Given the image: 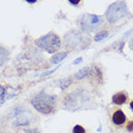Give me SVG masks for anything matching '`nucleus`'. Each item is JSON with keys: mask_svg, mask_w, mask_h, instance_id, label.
<instances>
[{"mask_svg": "<svg viewBox=\"0 0 133 133\" xmlns=\"http://www.w3.org/2000/svg\"><path fill=\"white\" fill-rule=\"evenodd\" d=\"M9 56L10 54L8 52V50L0 46V66H2L9 60Z\"/></svg>", "mask_w": 133, "mask_h": 133, "instance_id": "6e6552de", "label": "nucleus"}, {"mask_svg": "<svg viewBox=\"0 0 133 133\" xmlns=\"http://www.w3.org/2000/svg\"><path fill=\"white\" fill-rule=\"evenodd\" d=\"M4 97H0V105H1V104H3L4 103Z\"/></svg>", "mask_w": 133, "mask_h": 133, "instance_id": "aec40b11", "label": "nucleus"}, {"mask_svg": "<svg viewBox=\"0 0 133 133\" xmlns=\"http://www.w3.org/2000/svg\"><path fill=\"white\" fill-rule=\"evenodd\" d=\"M5 94H6V89L2 85H0V97H4Z\"/></svg>", "mask_w": 133, "mask_h": 133, "instance_id": "2eb2a0df", "label": "nucleus"}, {"mask_svg": "<svg viewBox=\"0 0 133 133\" xmlns=\"http://www.w3.org/2000/svg\"><path fill=\"white\" fill-rule=\"evenodd\" d=\"M88 73H89V67H85V68H83L82 70L79 71L75 77L77 78L78 80H81V79H83L84 77H85Z\"/></svg>", "mask_w": 133, "mask_h": 133, "instance_id": "9d476101", "label": "nucleus"}, {"mask_svg": "<svg viewBox=\"0 0 133 133\" xmlns=\"http://www.w3.org/2000/svg\"><path fill=\"white\" fill-rule=\"evenodd\" d=\"M67 54L66 52H61V54H57V55H55V56H52V58H51V62L54 63V64H56V63L60 62L62 59H64L66 57Z\"/></svg>", "mask_w": 133, "mask_h": 133, "instance_id": "1a4fd4ad", "label": "nucleus"}, {"mask_svg": "<svg viewBox=\"0 0 133 133\" xmlns=\"http://www.w3.org/2000/svg\"><path fill=\"white\" fill-rule=\"evenodd\" d=\"M112 101L117 106L123 105L128 102V94L125 91H119V92L115 93L112 97Z\"/></svg>", "mask_w": 133, "mask_h": 133, "instance_id": "0eeeda50", "label": "nucleus"}, {"mask_svg": "<svg viewBox=\"0 0 133 133\" xmlns=\"http://www.w3.org/2000/svg\"><path fill=\"white\" fill-rule=\"evenodd\" d=\"M100 22H102V19H100L96 15H85L82 18L81 25L83 29L91 31L92 29H95L99 25Z\"/></svg>", "mask_w": 133, "mask_h": 133, "instance_id": "20e7f679", "label": "nucleus"}, {"mask_svg": "<svg viewBox=\"0 0 133 133\" xmlns=\"http://www.w3.org/2000/svg\"><path fill=\"white\" fill-rule=\"evenodd\" d=\"M127 14V7L124 2L118 1L115 2L108 8L107 11V18L110 22H115L116 21H118L122 17Z\"/></svg>", "mask_w": 133, "mask_h": 133, "instance_id": "7ed1b4c3", "label": "nucleus"}, {"mask_svg": "<svg viewBox=\"0 0 133 133\" xmlns=\"http://www.w3.org/2000/svg\"><path fill=\"white\" fill-rule=\"evenodd\" d=\"M30 104L37 112L43 115H50L55 111L56 105V96L50 95L48 93L39 92L32 97Z\"/></svg>", "mask_w": 133, "mask_h": 133, "instance_id": "f257e3e1", "label": "nucleus"}, {"mask_svg": "<svg viewBox=\"0 0 133 133\" xmlns=\"http://www.w3.org/2000/svg\"><path fill=\"white\" fill-rule=\"evenodd\" d=\"M22 133H40L37 128H25L22 131Z\"/></svg>", "mask_w": 133, "mask_h": 133, "instance_id": "4468645a", "label": "nucleus"}, {"mask_svg": "<svg viewBox=\"0 0 133 133\" xmlns=\"http://www.w3.org/2000/svg\"><path fill=\"white\" fill-rule=\"evenodd\" d=\"M71 4H73V5H78V4L81 2V0H68Z\"/></svg>", "mask_w": 133, "mask_h": 133, "instance_id": "dca6fc26", "label": "nucleus"}, {"mask_svg": "<svg viewBox=\"0 0 133 133\" xmlns=\"http://www.w3.org/2000/svg\"><path fill=\"white\" fill-rule=\"evenodd\" d=\"M81 61H82V58H81V57H80V58H78V59H76V60H75V64H78V63H79V62H81Z\"/></svg>", "mask_w": 133, "mask_h": 133, "instance_id": "f3484780", "label": "nucleus"}, {"mask_svg": "<svg viewBox=\"0 0 133 133\" xmlns=\"http://www.w3.org/2000/svg\"><path fill=\"white\" fill-rule=\"evenodd\" d=\"M108 35V32L107 31H102V32H98V33L95 35V37H94V39H95V41H100L102 40V39H104L105 37H107Z\"/></svg>", "mask_w": 133, "mask_h": 133, "instance_id": "f8f14e48", "label": "nucleus"}, {"mask_svg": "<svg viewBox=\"0 0 133 133\" xmlns=\"http://www.w3.org/2000/svg\"><path fill=\"white\" fill-rule=\"evenodd\" d=\"M0 106H1V105H0Z\"/></svg>", "mask_w": 133, "mask_h": 133, "instance_id": "5701e85b", "label": "nucleus"}, {"mask_svg": "<svg viewBox=\"0 0 133 133\" xmlns=\"http://www.w3.org/2000/svg\"><path fill=\"white\" fill-rule=\"evenodd\" d=\"M13 118H14L13 125L16 126V127H24V126H28L31 123L30 118L28 116L24 115V112Z\"/></svg>", "mask_w": 133, "mask_h": 133, "instance_id": "423d86ee", "label": "nucleus"}, {"mask_svg": "<svg viewBox=\"0 0 133 133\" xmlns=\"http://www.w3.org/2000/svg\"><path fill=\"white\" fill-rule=\"evenodd\" d=\"M26 2H28V3H35L37 0H25Z\"/></svg>", "mask_w": 133, "mask_h": 133, "instance_id": "a211bd4d", "label": "nucleus"}, {"mask_svg": "<svg viewBox=\"0 0 133 133\" xmlns=\"http://www.w3.org/2000/svg\"><path fill=\"white\" fill-rule=\"evenodd\" d=\"M0 133H7V132H0Z\"/></svg>", "mask_w": 133, "mask_h": 133, "instance_id": "4be33fe9", "label": "nucleus"}, {"mask_svg": "<svg viewBox=\"0 0 133 133\" xmlns=\"http://www.w3.org/2000/svg\"><path fill=\"white\" fill-rule=\"evenodd\" d=\"M35 44L37 47L46 51L49 54H54L60 49L61 42L56 34L51 32V33H48L47 35H44L37 39L35 41Z\"/></svg>", "mask_w": 133, "mask_h": 133, "instance_id": "f03ea898", "label": "nucleus"}, {"mask_svg": "<svg viewBox=\"0 0 133 133\" xmlns=\"http://www.w3.org/2000/svg\"><path fill=\"white\" fill-rule=\"evenodd\" d=\"M72 133H87V130L83 125L81 124H76V125L73 127V130H72Z\"/></svg>", "mask_w": 133, "mask_h": 133, "instance_id": "9b49d317", "label": "nucleus"}, {"mask_svg": "<svg viewBox=\"0 0 133 133\" xmlns=\"http://www.w3.org/2000/svg\"><path fill=\"white\" fill-rule=\"evenodd\" d=\"M129 106H130V108H131V110L133 111V99L130 101V104H129Z\"/></svg>", "mask_w": 133, "mask_h": 133, "instance_id": "6ab92c4d", "label": "nucleus"}, {"mask_svg": "<svg viewBox=\"0 0 133 133\" xmlns=\"http://www.w3.org/2000/svg\"><path fill=\"white\" fill-rule=\"evenodd\" d=\"M130 46H131V48L133 49V43H131V45H130Z\"/></svg>", "mask_w": 133, "mask_h": 133, "instance_id": "412c9836", "label": "nucleus"}, {"mask_svg": "<svg viewBox=\"0 0 133 133\" xmlns=\"http://www.w3.org/2000/svg\"><path fill=\"white\" fill-rule=\"evenodd\" d=\"M111 121L117 127H122L127 122V117L121 108H115L111 112Z\"/></svg>", "mask_w": 133, "mask_h": 133, "instance_id": "39448f33", "label": "nucleus"}, {"mask_svg": "<svg viewBox=\"0 0 133 133\" xmlns=\"http://www.w3.org/2000/svg\"><path fill=\"white\" fill-rule=\"evenodd\" d=\"M125 128L127 131L133 133V119H130V121H127L125 124Z\"/></svg>", "mask_w": 133, "mask_h": 133, "instance_id": "ddd939ff", "label": "nucleus"}]
</instances>
